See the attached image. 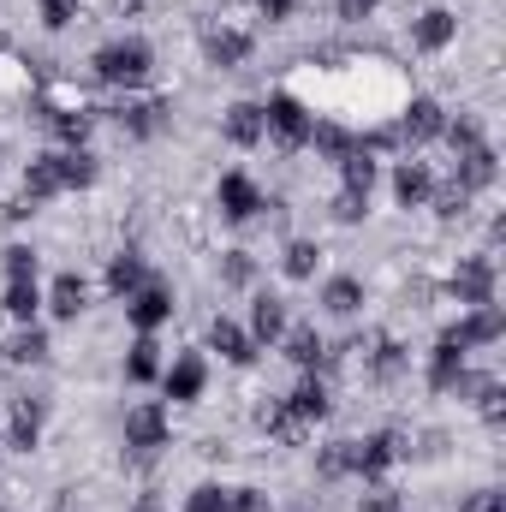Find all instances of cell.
Listing matches in <instances>:
<instances>
[{"mask_svg": "<svg viewBox=\"0 0 506 512\" xmlns=\"http://www.w3.org/2000/svg\"><path fill=\"white\" fill-rule=\"evenodd\" d=\"M90 66H96L102 84H114V90H137V84H149V72H155V48H149L143 36H120V42H102Z\"/></svg>", "mask_w": 506, "mask_h": 512, "instance_id": "1", "label": "cell"}, {"mask_svg": "<svg viewBox=\"0 0 506 512\" xmlns=\"http://www.w3.org/2000/svg\"><path fill=\"white\" fill-rule=\"evenodd\" d=\"M262 126H268V137L292 155V149H310V126H316V114H310L298 96L274 90V96H268V108H262Z\"/></svg>", "mask_w": 506, "mask_h": 512, "instance_id": "2", "label": "cell"}, {"mask_svg": "<svg viewBox=\"0 0 506 512\" xmlns=\"http://www.w3.org/2000/svg\"><path fill=\"white\" fill-rule=\"evenodd\" d=\"M447 292H453L465 310H477V304H495V256H465V262L453 268Z\"/></svg>", "mask_w": 506, "mask_h": 512, "instance_id": "3", "label": "cell"}, {"mask_svg": "<svg viewBox=\"0 0 506 512\" xmlns=\"http://www.w3.org/2000/svg\"><path fill=\"white\" fill-rule=\"evenodd\" d=\"M215 203H221V215L233 221V227H245V221H256L268 203H262V191H256V179L251 173H221V185H215Z\"/></svg>", "mask_w": 506, "mask_h": 512, "instance_id": "4", "label": "cell"}, {"mask_svg": "<svg viewBox=\"0 0 506 512\" xmlns=\"http://www.w3.org/2000/svg\"><path fill=\"white\" fill-rule=\"evenodd\" d=\"M126 447L131 453H161L167 447V405L161 399H143L126 411Z\"/></svg>", "mask_w": 506, "mask_h": 512, "instance_id": "5", "label": "cell"}, {"mask_svg": "<svg viewBox=\"0 0 506 512\" xmlns=\"http://www.w3.org/2000/svg\"><path fill=\"white\" fill-rule=\"evenodd\" d=\"M465 352H477V346H495V340H506V310L501 304H477V310H465L453 328H447Z\"/></svg>", "mask_w": 506, "mask_h": 512, "instance_id": "6", "label": "cell"}, {"mask_svg": "<svg viewBox=\"0 0 506 512\" xmlns=\"http://www.w3.org/2000/svg\"><path fill=\"white\" fill-rule=\"evenodd\" d=\"M405 447H399V435L393 429H381L370 441H352V477H364V483H381L387 471H393V459H399Z\"/></svg>", "mask_w": 506, "mask_h": 512, "instance_id": "7", "label": "cell"}, {"mask_svg": "<svg viewBox=\"0 0 506 512\" xmlns=\"http://www.w3.org/2000/svg\"><path fill=\"white\" fill-rule=\"evenodd\" d=\"M126 316H131V328H137V334H155L161 322H173V292H167L161 280L137 286V292L126 298Z\"/></svg>", "mask_w": 506, "mask_h": 512, "instance_id": "8", "label": "cell"}, {"mask_svg": "<svg viewBox=\"0 0 506 512\" xmlns=\"http://www.w3.org/2000/svg\"><path fill=\"white\" fill-rule=\"evenodd\" d=\"M441 126H447V108L435 102V96H411V108L399 114V143H435L441 137Z\"/></svg>", "mask_w": 506, "mask_h": 512, "instance_id": "9", "label": "cell"}, {"mask_svg": "<svg viewBox=\"0 0 506 512\" xmlns=\"http://www.w3.org/2000/svg\"><path fill=\"white\" fill-rule=\"evenodd\" d=\"M501 179V161H495V149L483 143V149H471V155H453V185L465 191V197H477V191H489Z\"/></svg>", "mask_w": 506, "mask_h": 512, "instance_id": "10", "label": "cell"}, {"mask_svg": "<svg viewBox=\"0 0 506 512\" xmlns=\"http://www.w3.org/2000/svg\"><path fill=\"white\" fill-rule=\"evenodd\" d=\"M459 376H465V346H459L453 334H441V340H435V352H429L423 382L435 387V393H453V387H459Z\"/></svg>", "mask_w": 506, "mask_h": 512, "instance_id": "11", "label": "cell"}, {"mask_svg": "<svg viewBox=\"0 0 506 512\" xmlns=\"http://www.w3.org/2000/svg\"><path fill=\"white\" fill-rule=\"evenodd\" d=\"M453 36H459V18H453L447 6H429V12L411 24V42H417V54H441V48H453Z\"/></svg>", "mask_w": 506, "mask_h": 512, "instance_id": "12", "label": "cell"}, {"mask_svg": "<svg viewBox=\"0 0 506 512\" xmlns=\"http://www.w3.org/2000/svg\"><path fill=\"white\" fill-rule=\"evenodd\" d=\"M221 137H227L233 149H256V143L268 137V126H262V108H256V102H233V108L221 114Z\"/></svg>", "mask_w": 506, "mask_h": 512, "instance_id": "13", "label": "cell"}, {"mask_svg": "<svg viewBox=\"0 0 506 512\" xmlns=\"http://www.w3.org/2000/svg\"><path fill=\"white\" fill-rule=\"evenodd\" d=\"M203 54H209V66H221V72H233V66H245L251 60V30H209L203 36Z\"/></svg>", "mask_w": 506, "mask_h": 512, "instance_id": "14", "label": "cell"}, {"mask_svg": "<svg viewBox=\"0 0 506 512\" xmlns=\"http://www.w3.org/2000/svg\"><path fill=\"white\" fill-rule=\"evenodd\" d=\"M429 191H435V173H429L423 161H399V167H393V203H399V209H423Z\"/></svg>", "mask_w": 506, "mask_h": 512, "instance_id": "15", "label": "cell"}, {"mask_svg": "<svg viewBox=\"0 0 506 512\" xmlns=\"http://www.w3.org/2000/svg\"><path fill=\"white\" fill-rule=\"evenodd\" d=\"M209 382V370H203V358H173L167 370H161V387H167V399L173 405H191L197 393Z\"/></svg>", "mask_w": 506, "mask_h": 512, "instance_id": "16", "label": "cell"}, {"mask_svg": "<svg viewBox=\"0 0 506 512\" xmlns=\"http://www.w3.org/2000/svg\"><path fill=\"white\" fill-rule=\"evenodd\" d=\"M209 346L227 358V364H251L256 358V340H251V328H239L233 316H215L209 322Z\"/></svg>", "mask_w": 506, "mask_h": 512, "instance_id": "17", "label": "cell"}, {"mask_svg": "<svg viewBox=\"0 0 506 512\" xmlns=\"http://www.w3.org/2000/svg\"><path fill=\"white\" fill-rule=\"evenodd\" d=\"M84 304H90V286H84V274H54V286H48V310L60 316V322H78L84 316Z\"/></svg>", "mask_w": 506, "mask_h": 512, "instance_id": "18", "label": "cell"}, {"mask_svg": "<svg viewBox=\"0 0 506 512\" xmlns=\"http://www.w3.org/2000/svg\"><path fill=\"white\" fill-rule=\"evenodd\" d=\"M286 405H292V411H298V417H304L310 429H316V423H322V417L334 411V399H328V387H322V376H316V370H304V382L286 393Z\"/></svg>", "mask_w": 506, "mask_h": 512, "instance_id": "19", "label": "cell"}, {"mask_svg": "<svg viewBox=\"0 0 506 512\" xmlns=\"http://www.w3.org/2000/svg\"><path fill=\"white\" fill-rule=\"evenodd\" d=\"M42 126L54 131L66 149H84V137H90V126H96V114H90V108H42Z\"/></svg>", "mask_w": 506, "mask_h": 512, "instance_id": "20", "label": "cell"}, {"mask_svg": "<svg viewBox=\"0 0 506 512\" xmlns=\"http://www.w3.org/2000/svg\"><path fill=\"white\" fill-rule=\"evenodd\" d=\"M280 334H286V304L274 292H256L251 298V340L256 346H274Z\"/></svg>", "mask_w": 506, "mask_h": 512, "instance_id": "21", "label": "cell"}, {"mask_svg": "<svg viewBox=\"0 0 506 512\" xmlns=\"http://www.w3.org/2000/svg\"><path fill=\"white\" fill-rule=\"evenodd\" d=\"M137 286H149V262H143L137 251L108 256V292H114V298H131Z\"/></svg>", "mask_w": 506, "mask_h": 512, "instance_id": "22", "label": "cell"}, {"mask_svg": "<svg viewBox=\"0 0 506 512\" xmlns=\"http://www.w3.org/2000/svg\"><path fill=\"white\" fill-rule=\"evenodd\" d=\"M54 161H60V185H66V191H90V185L102 179V167H96L90 149H54Z\"/></svg>", "mask_w": 506, "mask_h": 512, "instance_id": "23", "label": "cell"}, {"mask_svg": "<svg viewBox=\"0 0 506 512\" xmlns=\"http://www.w3.org/2000/svg\"><path fill=\"white\" fill-rule=\"evenodd\" d=\"M66 185H60V161H54V149L48 155H36L30 167H24V197L30 203H48V197H60Z\"/></svg>", "mask_w": 506, "mask_h": 512, "instance_id": "24", "label": "cell"}, {"mask_svg": "<svg viewBox=\"0 0 506 512\" xmlns=\"http://www.w3.org/2000/svg\"><path fill=\"white\" fill-rule=\"evenodd\" d=\"M322 310H328V316H358V310H364V280H358V274H334V280L322 286Z\"/></svg>", "mask_w": 506, "mask_h": 512, "instance_id": "25", "label": "cell"}, {"mask_svg": "<svg viewBox=\"0 0 506 512\" xmlns=\"http://www.w3.org/2000/svg\"><path fill=\"white\" fill-rule=\"evenodd\" d=\"M262 429H268V435H274L280 447H298V441L310 435V423H304V417H298V411H292L286 399H274V405H262Z\"/></svg>", "mask_w": 506, "mask_h": 512, "instance_id": "26", "label": "cell"}, {"mask_svg": "<svg viewBox=\"0 0 506 512\" xmlns=\"http://www.w3.org/2000/svg\"><path fill=\"white\" fill-rule=\"evenodd\" d=\"M36 441H42V405L18 399V405H12V429H6V447H12V453H36Z\"/></svg>", "mask_w": 506, "mask_h": 512, "instance_id": "27", "label": "cell"}, {"mask_svg": "<svg viewBox=\"0 0 506 512\" xmlns=\"http://www.w3.org/2000/svg\"><path fill=\"white\" fill-rule=\"evenodd\" d=\"M280 340H286V358H292L298 370H316V364H322V352H328V346H322V334H316V322H298V328H286Z\"/></svg>", "mask_w": 506, "mask_h": 512, "instance_id": "28", "label": "cell"}, {"mask_svg": "<svg viewBox=\"0 0 506 512\" xmlns=\"http://www.w3.org/2000/svg\"><path fill=\"white\" fill-rule=\"evenodd\" d=\"M120 126H126L131 137H155V131L167 126V102H161V96H149V102H126V108H120Z\"/></svg>", "mask_w": 506, "mask_h": 512, "instance_id": "29", "label": "cell"}, {"mask_svg": "<svg viewBox=\"0 0 506 512\" xmlns=\"http://www.w3.org/2000/svg\"><path fill=\"white\" fill-rule=\"evenodd\" d=\"M376 179H381L376 155H364V149H352V155L340 161V191H358V197H370V191H376Z\"/></svg>", "mask_w": 506, "mask_h": 512, "instance_id": "30", "label": "cell"}, {"mask_svg": "<svg viewBox=\"0 0 506 512\" xmlns=\"http://www.w3.org/2000/svg\"><path fill=\"white\" fill-rule=\"evenodd\" d=\"M155 352H161V346H155V334H137V340H131L126 376H131L137 387H143V382H155V376H161V358H155Z\"/></svg>", "mask_w": 506, "mask_h": 512, "instance_id": "31", "label": "cell"}, {"mask_svg": "<svg viewBox=\"0 0 506 512\" xmlns=\"http://www.w3.org/2000/svg\"><path fill=\"white\" fill-rule=\"evenodd\" d=\"M0 310H6V316H18V322H30V316L42 310V292H36V280H6V292H0Z\"/></svg>", "mask_w": 506, "mask_h": 512, "instance_id": "32", "label": "cell"}, {"mask_svg": "<svg viewBox=\"0 0 506 512\" xmlns=\"http://www.w3.org/2000/svg\"><path fill=\"white\" fill-rule=\"evenodd\" d=\"M316 262H322L316 239H292L286 256H280V274H286V280H310V274H316Z\"/></svg>", "mask_w": 506, "mask_h": 512, "instance_id": "33", "label": "cell"}, {"mask_svg": "<svg viewBox=\"0 0 506 512\" xmlns=\"http://www.w3.org/2000/svg\"><path fill=\"white\" fill-rule=\"evenodd\" d=\"M370 376H376V382H393V376H405V346H399L393 334H381V340H376V358H370Z\"/></svg>", "mask_w": 506, "mask_h": 512, "instance_id": "34", "label": "cell"}, {"mask_svg": "<svg viewBox=\"0 0 506 512\" xmlns=\"http://www.w3.org/2000/svg\"><path fill=\"white\" fill-rule=\"evenodd\" d=\"M310 143H316L328 161H346V155L358 149V137H352L346 126H310Z\"/></svg>", "mask_w": 506, "mask_h": 512, "instance_id": "35", "label": "cell"}, {"mask_svg": "<svg viewBox=\"0 0 506 512\" xmlns=\"http://www.w3.org/2000/svg\"><path fill=\"white\" fill-rule=\"evenodd\" d=\"M441 137L453 143V155H471V149H483V143H489V137H483V126H477L471 114H459V120H447V126H441Z\"/></svg>", "mask_w": 506, "mask_h": 512, "instance_id": "36", "label": "cell"}, {"mask_svg": "<svg viewBox=\"0 0 506 512\" xmlns=\"http://www.w3.org/2000/svg\"><path fill=\"white\" fill-rule=\"evenodd\" d=\"M12 358H18V364H48V334L24 322V328H18V340H12Z\"/></svg>", "mask_w": 506, "mask_h": 512, "instance_id": "37", "label": "cell"}, {"mask_svg": "<svg viewBox=\"0 0 506 512\" xmlns=\"http://www.w3.org/2000/svg\"><path fill=\"white\" fill-rule=\"evenodd\" d=\"M316 471H322L328 483L352 477V441H328V447H322V459H316Z\"/></svg>", "mask_w": 506, "mask_h": 512, "instance_id": "38", "label": "cell"}, {"mask_svg": "<svg viewBox=\"0 0 506 512\" xmlns=\"http://www.w3.org/2000/svg\"><path fill=\"white\" fill-rule=\"evenodd\" d=\"M42 12V30H72L78 24V0H36Z\"/></svg>", "mask_w": 506, "mask_h": 512, "instance_id": "39", "label": "cell"}, {"mask_svg": "<svg viewBox=\"0 0 506 512\" xmlns=\"http://www.w3.org/2000/svg\"><path fill=\"white\" fill-rule=\"evenodd\" d=\"M221 280H227V286H251L256 280V256L251 251H227L221 256Z\"/></svg>", "mask_w": 506, "mask_h": 512, "instance_id": "40", "label": "cell"}, {"mask_svg": "<svg viewBox=\"0 0 506 512\" xmlns=\"http://www.w3.org/2000/svg\"><path fill=\"white\" fill-rule=\"evenodd\" d=\"M6 280H36V251L30 245H6Z\"/></svg>", "mask_w": 506, "mask_h": 512, "instance_id": "41", "label": "cell"}, {"mask_svg": "<svg viewBox=\"0 0 506 512\" xmlns=\"http://www.w3.org/2000/svg\"><path fill=\"white\" fill-rule=\"evenodd\" d=\"M364 215H370V197H358V191H340V197H334V221H340V227H358Z\"/></svg>", "mask_w": 506, "mask_h": 512, "instance_id": "42", "label": "cell"}, {"mask_svg": "<svg viewBox=\"0 0 506 512\" xmlns=\"http://www.w3.org/2000/svg\"><path fill=\"white\" fill-rule=\"evenodd\" d=\"M185 512H227V489H221V483L191 489V495H185Z\"/></svg>", "mask_w": 506, "mask_h": 512, "instance_id": "43", "label": "cell"}, {"mask_svg": "<svg viewBox=\"0 0 506 512\" xmlns=\"http://www.w3.org/2000/svg\"><path fill=\"white\" fill-rule=\"evenodd\" d=\"M429 197H435V215H441V221H459V215H465V203H471L459 185H447V191H429Z\"/></svg>", "mask_w": 506, "mask_h": 512, "instance_id": "44", "label": "cell"}, {"mask_svg": "<svg viewBox=\"0 0 506 512\" xmlns=\"http://www.w3.org/2000/svg\"><path fill=\"white\" fill-rule=\"evenodd\" d=\"M227 512H268L262 489H227Z\"/></svg>", "mask_w": 506, "mask_h": 512, "instance_id": "45", "label": "cell"}, {"mask_svg": "<svg viewBox=\"0 0 506 512\" xmlns=\"http://www.w3.org/2000/svg\"><path fill=\"white\" fill-rule=\"evenodd\" d=\"M381 0H334V12L346 18V24H364V18H376Z\"/></svg>", "mask_w": 506, "mask_h": 512, "instance_id": "46", "label": "cell"}, {"mask_svg": "<svg viewBox=\"0 0 506 512\" xmlns=\"http://www.w3.org/2000/svg\"><path fill=\"white\" fill-rule=\"evenodd\" d=\"M465 512H506V495L501 489H477V495L465 501Z\"/></svg>", "mask_w": 506, "mask_h": 512, "instance_id": "47", "label": "cell"}, {"mask_svg": "<svg viewBox=\"0 0 506 512\" xmlns=\"http://www.w3.org/2000/svg\"><path fill=\"white\" fill-rule=\"evenodd\" d=\"M292 6H298V0H256V12H262L268 24H286V18H292Z\"/></svg>", "mask_w": 506, "mask_h": 512, "instance_id": "48", "label": "cell"}, {"mask_svg": "<svg viewBox=\"0 0 506 512\" xmlns=\"http://www.w3.org/2000/svg\"><path fill=\"white\" fill-rule=\"evenodd\" d=\"M364 512H411V507H405L399 495H370V501H364Z\"/></svg>", "mask_w": 506, "mask_h": 512, "instance_id": "49", "label": "cell"}, {"mask_svg": "<svg viewBox=\"0 0 506 512\" xmlns=\"http://www.w3.org/2000/svg\"><path fill=\"white\" fill-rule=\"evenodd\" d=\"M114 6H120V12H126V18H137V12H143V6H149V0H114Z\"/></svg>", "mask_w": 506, "mask_h": 512, "instance_id": "50", "label": "cell"}, {"mask_svg": "<svg viewBox=\"0 0 506 512\" xmlns=\"http://www.w3.org/2000/svg\"><path fill=\"white\" fill-rule=\"evenodd\" d=\"M137 512H161V501H155V495H143V501H137Z\"/></svg>", "mask_w": 506, "mask_h": 512, "instance_id": "51", "label": "cell"}, {"mask_svg": "<svg viewBox=\"0 0 506 512\" xmlns=\"http://www.w3.org/2000/svg\"><path fill=\"white\" fill-rule=\"evenodd\" d=\"M0 459H6V435H0Z\"/></svg>", "mask_w": 506, "mask_h": 512, "instance_id": "52", "label": "cell"}, {"mask_svg": "<svg viewBox=\"0 0 506 512\" xmlns=\"http://www.w3.org/2000/svg\"><path fill=\"white\" fill-rule=\"evenodd\" d=\"M0 54H6V30H0Z\"/></svg>", "mask_w": 506, "mask_h": 512, "instance_id": "53", "label": "cell"}]
</instances>
